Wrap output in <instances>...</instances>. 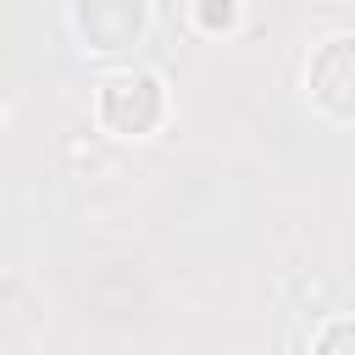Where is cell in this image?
I'll return each mask as SVG.
<instances>
[{"instance_id":"cell-2","label":"cell","mask_w":355,"mask_h":355,"mask_svg":"<svg viewBox=\"0 0 355 355\" xmlns=\"http://www.w3.org/2000/svg\"><path fill=\"white\" fill-rule=\"evenodd\" d=\"M311 89L327 111L355 116V39H333L322 44V55L311 61Z\"/></svg>"},{"instance_id":"cell-4","label":"cell","mask_w":355,"mask_h":355,"mask_svg":"<svg viewBox=\"0 0 355 355\" xmlns=\"http://www.w3.org/2000/svg\"><path fill=\"white\" fill-rule=\"evenodd\" d=\"M216 22L222 28L233 22V0H205V28H216Z\"/></svg>"},{"instance_id":"cell-3","label":"cell","mask_w":355,"mask_h":355,"mask_svg":"<svg viewBox=\"0 0 355 355\" xmlns=\"http://www.w3.org/2000/svg\"><path fill=\"white\" fill-rule=\"evenodd\" d=\"M316 355H355V322H338L327 338H322V349Z\"/></svg>"},{"instance_id":"cell-1","label":"cell","mask_w":355,"mask_h":355,"mask_svg":"<svg viewBox=\"0 0 355 355\" xmlns=\"http://www.w3.org/2000/svg\"><path fill=\"white\" fill-rule=\"evenodd\" d=\"M100 116L116 133H144L161 116V83L155 78H111L100 94Z\"/></svg>"}]
</instances>
